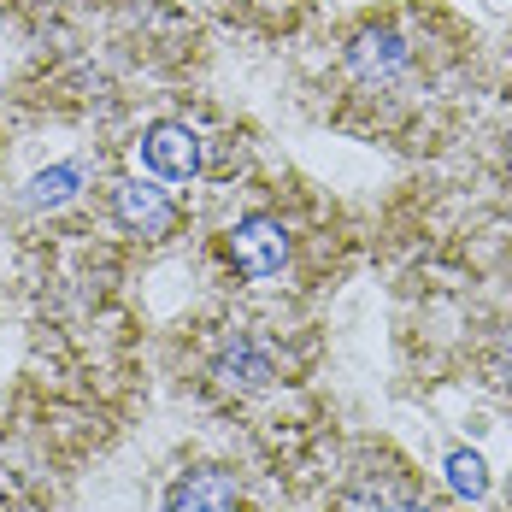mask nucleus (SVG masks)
Masks as SVG:
<instances>
[{
	"instance_id": "obj_8",
	"label": "nucleus",
	"mask_w": 512,
	"mask_h": 512,
	"mask_svg": "<svg viewBox=\"0 0 512 512\" xmlns=\"http://www.w3.org/2000/svg\"><path fill=\"white\" fill-rule=\"evenodd\" d=\"M77 165H53V171H42L36 183H30V201L36 206H59V201H71V189H77Z\"/></svg>"
},
{
	"instance_id": "obj_3",
	"label": "nucleus",
	"mask_w": 512,
	"mask_h": 512,
	"mask_svg": "<svg viewBox=\"0 0 512 512\" xmlns=\"http://www.w3.org/2000/svg\"><path fill=\"white\" fill-rule=\"evenodd\" d=\"M112 218H118L124 230L148 236V242H159V236L177 230V206H171V195L154 189V183H142V177H124V183L112 189Z\"/></svg>"
},
{
	"instance_id": "obj_2",
	"label": "nucleus",
	"mask_w": 512,
	"mask_h": 512,
	"mask_svg": "<svg viewBox=\"0 0 512 512\" xmlns=\"http://www.w3.org/2000/svg\"><path fill=\"white\" fill-rule=\"evenodd\" d=\"M142 165L154 171L159 183H195L206 165V142L189 124H148L142 136Z\"/></svg>"
},
{
	"instance_id": "obj_7",
	"label": "nucleus",
	"mask_w": 512,
	"mask_h": 512,
	"mask_svg": "<svg viewBox=\"0 0 512 512\" xmlns=\"http://www.w3.org/2000/svg\"><path fill=\"white\" fill-rule=\"evenodd\" d=\"M342 512H436L424 495H412L407 483H389V477H377V483H359L354 495L342 501Z\"/></svg>"
},
{
	"instance_id": "obj_9",
	"label": "nucleus",
	"mask_w": 512,
	"mask_h": 512,
	"mask_svg": "<svg viewBox=\"0 0 512 512\" xmlns=\"http://www.w3.org/2000/svg\"><path fill=\"white\" fill-rule=\"evenodd\" d=\"M448 477H454L460 495H483V489H489V471H483L477 454H448Z\"/></svg>"
},
{
	"instance_id": "obj_10",
	"label": "nucleus",
	"mask_w": 512,
	"mask_h": 512,
	"mask_svg": "<svg viewBox=\"0 0 512 512\" xmlns=\"http://www.w3.org/2000/svg\"><path fill=\"white\" fill-rule=\"evenodd\" d=\"M495 383H501V389H512V342L501 348V359H495Z\"/></svg>"
},
{
	"instance_id": "obj_4",
	"label": "nucleus",
	"mask_w": 512,
	"mask_h": 512,
	"mask_svg": "<svg viewBox=\"0 0 512 512\" xmlns=\"http://www.w3.org/2000/svg\"><path fill=\"white\" fill-rule=\"evenodd\" d=\"M236 507H242V483H236V471H224V465L183 471V477L165 489V512H236Z\"/></svg>"
},
{
	"instance_id": "obj_6",
	"label": "nucleus",
	"mask_w": 512,
	"mask_h": 512,
	"mask_svg": "<svg viewBox=\"0 0 512 512\" xmlns=\"http://www.w3.org/2000/svg\"><path fill=\"white\" fill-rule=\"evenodd\" d=\"M212 377H218L224 389H236V395H259V389L277 377V359L265 354L254 336H236V342H224V348H218Z\"/></svg>"
},
{
	"instance_id": "obj_5",
	"label": "nucleus",
	"mask_w": 512,
	"mask_h": 512,
	"mask_svg": "<svg viewBox=\"0 0 512 512\" xmlns=\"http://www.w3.org/2000/svg\"><path fill=\"white\" fill-rule=\"evenodd\" d=\"M407 65H412V48L401 30H365L348 48V71H354L359 83H395Z\"/></svg>"
},
{
	"instance_id": "obj_1",
	"label": "nucleus",
	"mask_w": 512,
	"mask_h": 512,
	"mask_svg": "<svg viewBox=\"0 0 512 512\" xmlns=\"http://www.w3.org/2000/svg\"><path fill=\"white\" fill-rule=\"evenodd\" d=\"M224 254H230V265H236L248 283H277V277L289 271V259H295V236H289L283 218L248 212V218H236V224L224 230Z\"/></svg>"
}]
</instances>
